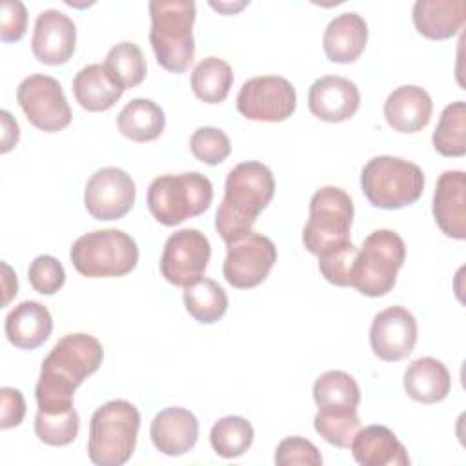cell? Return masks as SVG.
I'll use <instances>...</instances> for the list:
<instances>
[{"label": "cell", "instance_id": "obj_1", "mask_svg": "<svg viewBox=\"0 0 466 466\" xmlns=\"http://www.w3.org/2000/svg\"><path fill=\"white\" fill-rule=\"evenodd\" d=\"M102 359L104 348L93 335H64L42 362L35 388L38 411L62 413L73 410L75 390L100 368Z\"/></svg>", "mask_w": 466, "mask_h": 466}, {"label": "cell", "instance_id": "obj_2", "mask_svg": "<svg viewBox=\"0 0 466 466\" xmlns=\"http://www.w3.org/2000/svg\"><path fill=\"white\" fill-rule=\"evenodd\" d=\"M275 193V178L268 166L257 160L237 164L226 177L224 198L215 215V228L228 244L251 231L258 215Z\"/></svg>", "mask_w": 466, "mask_h": 466}, {"label": "cell", "instance_id": "obj_3", "mask_svg": "<svg viewBox=\"0 0 466 466\" xmlns=\"http://www.w3.org/2000/svg\"><path fill=\"white\" fill-rule=\"evenodd\" d=\"M149 16V42L155 51L157 62L169 73H184L195 56V2L151 0Z\"/></svg>", "mask_w": 466, "mask_h": 466}, {"label": "cell", "instance_id": "obj_4", "mask_svg": "<svg viewBox=\"0 0 466 466\" xmlns=\"http://www.w3.org/2000/svg\"><path fill=\"white\" fill-rule=\"evenodd\" d=\"M140 411L135 404L116 399L95 410L89 420L87 455L96 466L126 464L137 446Z\"/></svg>", "mask_w": 466, "mask_h": 466}, {"label": "cell", "instance_id": "obj_5", "mask_svg": "<svg viewBox=\"0 0 466 466\" xmlns=\"http://www.w3.org/2000/svg\"><path fill=\"white\" fill-rule=\"evenodd\" d=\"M213 200L211 180L198 171L160 175L147 187V208L164 226H178L186 218L202 215Z\"/></svg>", "mask_w": 466, "mask_h": 466}, {"label": "cell", "instance_id": "obj_6", "mask_svg": "<svg viewBox=\"0 0 466 466\" xmlns=\"http://www.w3.org/2000/svg\"><path fill=\"white\" fill-rule=\"evenodd\" d=\"M360 187L371 206L380 209H400L420 198L424 173L410 160L380 155L364 164L360 171Z\"/></svg>", "mask_w": 466, "mask_h": 466}, {"label": "cell", "instance_id": "obj_7", "mask_svg": "<svg viewBox=\"0 0 466 466\" xmlns=\"http://www.w3.org/2000/svg\"><path fill=\"white\" fill-rule=\"evenodd\" d=\"M75 269L89 279L124 277L138 262V246L122 229H96L78 237L69 251Z\"/></svg>", "mask_w": 466, "mask_h": 466}, {"label": "cell", "instance_id": "obj_8", "mask_svg": "<svg viewBox=\"0 0 466 466\" xmlns=\"http://www.w3.org/2000/svg\"><path fill=\"white\" fill-rule=\"evenodd\" d=\"M406 258V246L393 229H375L370 233L355 258L353 284L366 297H382L397 282V273Z\"/></svg>", "mask_w": 466, "mask_h": 466}, {"label": "cell", "instance_id": "obj_9", "mask_svg": "<svg viewBox=\"0 0 466 466\" xmlns=\"http://www.w3.org/2000/svg\"><path fill=\"white\" fill-rule=\"evenodd\" d=\"M351 222L353 200L344 189L337 186L317 189L309 200V218L302 229L304 248L311 255H319L333 244L350 240Z\"/></svg>", "mask_w": 466, "mask_h": 466}, {"label": "cell", "instance_id": "obj_10", "mask_svg": "<svg viewBox=\"0 0 466 466\" xmlns=\"http://www.w3.org/2000/svg\"><path fill=\"white\" fill-rule=\"evenodd\" d=\"M277 262V248L262 233L248 231L226 244L222 273L228 284L238 289H249L266 280Z\"/></svg>", "mask_w": 466, "mask_h": 466}, {"label": "cell", "instance_id": "obj_11", "mask_svg": "<svg viewBox=\"0 0 466 466\" xmlns=\"http://www.w3.org/2000/svg\"><path fill=\"white\" fill-rule=\"evenodd\" d=\"M16 100L27 120L46 133L62 131L73 115L60 82L47 75H29L16 89Z\"/></svg>", "mask_w": 466, "mask_h": 466}, {"label": "cell", "instance_id": "obj_12", "mask_svg": "<svg viewBox=\"0 0 466 466\" xmlns=\"http://www.w3.org/2000/svg\"><path fill=\"white\" fill-rule=\"evenodd\" d=\"M297 107L293 84L277 75L253 76L246 80L237 95V109L242 116L257 122H282Z\"/></svg>", "mask_w": 466, "mask_h": 466}, {"label": "cell", "instance_id": "obj_13", "mask_svg": "<svg viewBox=\"0 0 466 466\" xmlns=\"http://www.w3.org/2000/svg\"><path fill=\"white\" fill-rule=\"evenodd\" d=\"M211 257V246L204 233L184 228L171 233L160 257V273L173 284L186 288L202 279Z\"/></svg>", "mask_w": 466, "mask_h": 466}, {"label": "cell", "instance_id": "obj_14", "mask_svg": "<svg viewBox=\"0 0 466 466\" xmlns=\"http://www.w3.org/2000/svg\"><path fill=\"white\" fill-rule=\"evenodd\" d=\"M137 187L133 178L120 167L107 166L91 175L84 191L87 213L96 220H118L135 204Z\"/></svg>", "mask_w": 466, "mask_h": 466}, {"label": "cell", "instance_id": "obj_15", "mask_svg": "<svg viewBox=\"0 0 466 466\" xmlns=\"http://www.w3.org/2000/svg\"><path fill=\"white\" fill-rule=\"evenodd\" d=\"M417 342V320L402 306L379 311L370 326V344L373 353L386 362L406 359Z\"/></svg>", "mask_w": 466, "mask_h": 466}, {"label": "cell", "instance_id": "obj_16", "mask_svg": "<svg viewBox=\"0 0 466 466\" xmlns=\"http://www.w3.org/2000/svg\"><path fill=\"white\" fill-rule=\"evenodd\" d=\"M76 46L73 20L58 9H46L35 20L31 49L38 62L47 66L66 64Z\"/></svg>", "mask_w": 466, "mask_h": 466}, {"label": "cell", "instance_id": "obj_17", "mask_svg": "<svg viewBox=\"0 0 466 466\" xmlns=\"http://www.w3.org/2000/svg\"><path fill=\"white\" fill-rule=\"evenodd\" d=\"M360 106V93L355 82L339 75L317 78L308 91L309 111L324 122L350 120Z\"/></svg>", "mask_w": 466, "mask_h": 466}, {"label": "cell", "instance_id": "obj_18", "mask_svg": "<svg viewBox=\"0 0 466 466\" xmlns=\"http://www.w3.org/2000/svg\"><path fill=\"white\" fill-rule=\"evenodd\" d=\"M433 218L439 229L455 240L466 238V175L461 169L444 171L433 193Z\"/></svg>", "mask_w": 466, "mask_h": 466}, {"label": "cell", "instance_id": "obj_19", "mask_svg": "<svg viewBox=\"0 0 466 466\" xmlns=\"http://www.w3.org/2000/svg\"><path fill=\"white\" fill-rule=\"evenodd\" d=\"M149 437L160 453L167 457H180L197 444L198 420L189 410L171 406L155 415L151 420Z\"/></svg>", "mask_w": 466, "mask_h": 466}, {"label": "cell", "instance_id": "obj_20", "mask_svg": "<svg viewBox=\"0 0 466 466\" xmlns=\"http://www.w3.org/2000/svg\"><path fill=\"white\" fill-rule=\"evenodd\" d=\"M353 459L362 466H408L410 457L397 435L382 426L371 424L360 428L351 444Z\"/></svg>", "mask_w": 466, "mask_h": 466}, {"label": "cell", "instance_id": "obj_21", "mask_svg": "<svg viewBox=\"0 0 466 466\" xmlns=\"http://www.w3.org/2000/svg\"><path fill=\"white\" fill-rule=\"evenodd\" d=\"M433 102L426 89L419 86H400L393 89L384 102V116L393 131L417 133L431 118Z\"/></svg>", "mask_w": 466, "mask_h": 466}, {"label": "cell", "instance_id": "obj_22", "mask_svg": "<svg viewBox=\"0 0 466 466\" xmlns=\"http://www.w3.org/2000/svg\"><path fill=\"white\" fill-rule=\"evenodd\" d=\"M5 337L18 350H35L42 346L51 331L53 319L49 309L36 300H24L5 317Z\"/></svg>", "mask_w": 466, "mask_h": 466}, {"label": "cell", "instance_id": "obj_23", "mask_svg": "<svg viewBox=\"0 0 466 466\" xmlns=\"http://www.w3.org/2000/svg\"><path fill=\"white\" fill-rule=\"evenodd\" d=\"M368 42V24L357 13H342L335 16L324 29L322 47L328 60L335 64L355 62Z\"/></svg>", "mask_w": 466, "mask_h": 466}, {"label": "cell", "instance_id": "obj_24", "mask_svg": "<svg viewBox=\"0 0 466 466\" xmlns=\"http://www.w3.org/2000/svg\"><path fill=\"white\" fill-rule=\"evenodd\" d=\"M415 29L430 40H446L459 33L466 20L464 0H417L411 9Z\"/></svg>", "mask_w": 466, "mask_h": 466}, {"label": "cell", "instance_id": "obj_25", "mask_svg": "<svg viewBox=\"0 0 466 466\" xmlns=\"http://www.w3.org/2000/svg\"><path fill=\"white\" fill-rule=\"evenodd\" d=\"M126 89L104 64H89L73 78V95L80 107L98 113L113 107Z\"/></svg>", "mask_w": 466, "mask_h": 466}, {"label": "cell", "instance_id": "obj_26", "mask_svg": "<svg viewBox=\"0 0 466 466\" xmlns=\"http://www.w3.org/2000/svg\"><path fill=\"white\" fill-rule=\"evenodd\" d=\"M402 382L406 393L422 404L441 402L451 390L450 371L435 357H420L413 360L406 368Z\"/></svg>", "mask_w": 466, "mask_h": 466}, {"label": "cell", "instance_id": "obj_27", "mask_svg": "<svg viewBox=\"0 0 466 466\" xmlns=\"http://www.w3.org/2000/svg\"><path fill=\"white\" fill-rule=\"evenodd\" d=\"M118 131L133 142H151L166 127V115L158 104L149 98L129 100L116 116Z\"/></svg>", "mask_w": 466, "mask_h": 466}, {"label": "cell", "instance_id": "obj_28", "mask_svg": "<svg viewBox=\"0 0 466 466\" xmlns=\"http://www.w3.org/2000/svg\"><path fill=\"white\" fill-rule=\"evenodd\" d=\"M233 86L231 66L218 56L202 58L191 73V89L206 104L224 102Z\"/></svg>", "mask_w": 466, "mask_h": 466}, {"label": "cell", "instance_id": "obj_29", "mask_svg": "<svg viewBox=\"0 0 466 466\" xmlns=\"http://www.w3.org/2000/svg\"><path fill=\"white\" fill-rule=\"evenodd\" d=\"M184 306L197 322L213 324L224 317L228 295L215 280L202 277L184 288Z\"/></svg>", "mask_w": 466, "mask_h": 466}, {"label": "cell", "instance_id": "obj_30", "mask_svg": "<svg viewBox=\"0 0 466 466\" xmlns=\"http://www.w3.org/2000/svg\"><path fill=\"white\" fill-rule=\"evenodd\" d=\"M313 400L319 408L351 410L360 402V388L350 373L329 370L317 377L313 384Z\"/></svg>", "mask_w": 466, "mask_h": 466}, {"label": "cell", "instance_id": "obj_31", "mask_svg": "<svg viewBox=\"0 0 466 466\" xmlns=\"http://www.w3.org/2000/svg\"><path fill=\"white\" fill-rule=\"evenodd\" d=\"M431 142L442 157L466 155V104L462 100L451 102L442 109Z\"/></svg>", "mask_w": 466, "mask_h": 466}, {"label": "cell", "instance_id": "obj_32", "mask_svg": "<svg viewBox=\"0 0 466 466\" xmlns=\"http://www.w3.org/2000/svg\"><path fill=\"white\" fill-rule=\"evenodd\" d=\"M253 435V426L248 419L240 415H228L211 426L209 442L217 455L224 459H237L249 450Z\"/></svg>", "mask_w": 466, "mask_h": 466}, {"label": "cell", "instance_id": "obj_33", "mask_svg": "<svg viewBox=\"0 0 466 466\" xmlns=\"http://www.w3.org/2000/svg\"><path fill=\"white\" fill-rule=\"evenodd\" d=\"M104 66L122 84L124 89L137 87L146 78V58L135 42H120L109 49Z\"/></svg>", "mask_w": 466, "mask_h": 466}, {"label": "cell", "instance_id": "obj_34", "mask_svg": "<svg viewBox=\"0 0 466 466\" xmlns=\"http://www.w3.org/2000/svg\"><path fill=\"white\" fill-rule=\"evenodd\" d=\"M315 431L329 444L337 448H350L355 433L360 430V419L357 408L351 410H333L319 408L313 419Z\"/></svg>", "mask_w": 466, "mask_h": 466}, {"label": "cell", "instance_id": "obj_35", "mask_svg": "<svg viewBox=\"0 0 466 466\" xmlns=\"http://www.w3.org/2000/svg\"><path fill=\"white\" fill-rule=\"evenodd\" d=\"M359 249L351 240L333 244L319 253V271L333 286H351L353 284V268Z\"/></svg>", "mask_w": 466, "mask_h": 466}, {"label": "cell", "instance_id": "obj_36", "mask_svg": "<svg viewBox=\"0 0 466 466\" xmlns=\"http://www.w3.org/2000/svg\"><path fill=\"white\" fill-rule=\"evenodd\" d=\"M80 428V419L76 410L62 413H44L36 411L35 417V433L47 446H67L71 444Z\"/></svg>", "mask_w": 466, "mask_h": 466}, {"label": "cell", "instance_id": "obj_37", "mask_svg": "<svg viewBox=\"0 0 466 466\" xmlns=\"http://www.w3.org/2000/svg\"><path fill=\"white\" fill-rule=\"evenodd\" d=\"M189 147L193 157L208 166H217L224 162L231 153L228 135L222 129L211 126L195 129L189 138Z\"/></svg>", "mask_w": 466, "mask_h": 466}, {"label": "cell", "instance_id": "obj_38", "mask_svg": "<svg viewBox=\"0 0 466 466\" xmlns=\"http://www.w3.org/2000/svg\"><path fill=\"white\" fill-rule=\"evenodd\" d=\"M29 284L40 295H55L66 282V271L60 260L51 255L36 257L27 269Z\"/></svg>", "mask_w": 466, "mask_h": 466}, {"label": "cell", "instance_id": "obj_39", "mask_svg": "<svg viewBox=\"0 0 466 466\" xmlns=\"http://www.w3.org/2000/svg\"><path fill=\"white\" fill-rule=\"evenodd\" d=\"M275 464H279V466H293V464L320 466L322 455L311 441H308L304 437H286L277 446Z\"/></svg>", "mask_w": 466, "mask_h": 466}, {"label": "cell", "instance_id": "obj_40", "mask_svg": "<svg viewBox=\"0 0 466 466\" xmlns=\"http://www.w3.org/2000/svg\"><path fill=\"white\" fill-rule=\"evenodd\" d=\"M27 29V9L20 0H4L0 18V40L16 42Z\"/></svg>", "mask_w": 466, "mask_h": 466}, {"label": "cell", "instance_id": "obj_41", "mask_svg": "<svg viewBox=\"0 0 466 466\" xmlns=\"http://www.w3.org/2000/svg\"><path fill=\"white\" fill-rule=\"evenodd\" d=\"M0 428L9 430L18 426L25 415V400L20 390L4 386L0 390Z\"/></svg>", "mask_w": 466, "mask_h": 466}, {"label": "cell", "instance_id": "obj_42", "mask_svg": "<svg viewBox=\"0 0 466 466\" xmlns=\"http://www.w3.org/2000/svg\"><path fill=\"white\" fill-rule=\"evenodd\" d=\"M0 116H2V153H7L11 151L16 142H18V137H20V127L16 124V120L4 109L0 111Z\"/></svg>", "mask_w": 466, "mask_h": 466}, {"label": "cell", "instance_id": "obj_43", "mask_svg": "<svg viewBox=\"0 0 466 466\" xmlns=\"http://www.w3.org/2000/svg\"><path fill=\"white\" fill-rule=\"evenodd\" d=\"M2 269H4V291H5V295H4V306L11 300V297L13 295H16V289H18V282H16V275L11 271V268L4 262L2 264Z\"/></svg>", "mask_w": 466, "mask_h": 466}, {"label": "cell", "instance_id": "obj_44", "mask_svg": "<svg viewBox=\"0 0 466 466\" xmlns=\"http://www.w3.org/2000/svg\"><path fill=\"white\" fill-rule=\"evenodd\" d=\"M209 5L213 7V9H217V11H220V13H224V15H233V13H237V11H240L242 7H246L248 5V2H209Z\"/></svg>", "mask_w": 466, "mask_h": 466}]
</instances>
